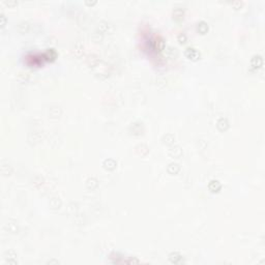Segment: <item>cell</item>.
Listing matches in <instances>:
<instances>
[{
	"label": "cell",
	"instance_id": "6da1fadb",
	"mask_svg": "<svg viewBox=\"0 0 265 265\" xmlns=\"http://www.w3.org/2000/svg\"><path fill=\"white\" fill-rule=\"evenodd\" d=\"M185 55H187V57H189V59H192V60H197L198 58L200 57V53H199L196 49H194V48H187V49L185 50Z\"/></svg>",
	"mask_w": 265,
	"mask_h": 265
},
{
	"label": "cell",
	"instance_id": "7a4b0ae2",
	"mask_svg": "<svg viewBox=\"0 0 265 265\" xmlns=\"http://www.w3.org/2000/svg\"><path fill=\"white\" fill-rule=\"evenodd\" d=\"M208 187L211 192H219V189H221V187H222V185H221L219 181H217V180H211Z\"/></svg>",
	"mask_w": 265,
	"mask_h": 265
},
{
	"label": "cell",
	"instance_id": "3957f363",
	"mask_svg": "<svg viewBox=\"0 0 265 265\" xmlns=\"http://www.w3.org/2000/svg\"><path fill=\"white\" fill-rule=\"evenodd\" d=\"M217 127H219L221 130H226V128L228 127L227 119H225V118H221V119H219V121H217Z\"/></svg>",
	"mask_w": 265,
	"mask_h": 265
},
{
	"label": "cell",
	"instance_id": "277c9868",
	"mask_svg": "<svg viewBox=\"0 0 265 265\" xmlns=\"http://www.w3.org/2000/svg\"><path fill=\"white\" fill-rule=\"evenodd\" d=\"M43 56L46 57V59H48V60H50V58H51V59H54L55 57H56V52L53 49H49L46 53H45Z\"/></svg>",
	"mask_w": 265,
	"mask_h": 265
},
{
	"label": "cell",
	"instance_id": "5b68a950",
	"mask_svg": "<svg viewBox=\"0 0 265 265\" xmlns=\"http://www.w3.org/2000/svg\"><path fill=\"white\" fill-rule=\"evenodd\" d=\"M207 29H208V26H207V24H206L205 22L202 21L198 24V30H199L201 33H205L206 31H207Z\"/></svg>",
	"mask_w": 265,
	"mask_h": 265
}]
</instances>
